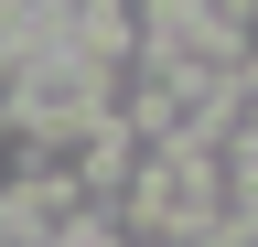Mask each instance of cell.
<instances>
[{
	"instance_id": "6da1fadb",
	"label": "cell",
	"mask_w": 258,
	"mask_h": 247,
	"mask_svg": "<svg viewBox=\"0 0 258 247\" xmlns=\"http://www.w3.org/2000/svg\"><path fill=\"white\" fill-rule=\"evenodd\" d=\"M0 54H11V0H0Z\"/></svg>"
}]
</instances>
